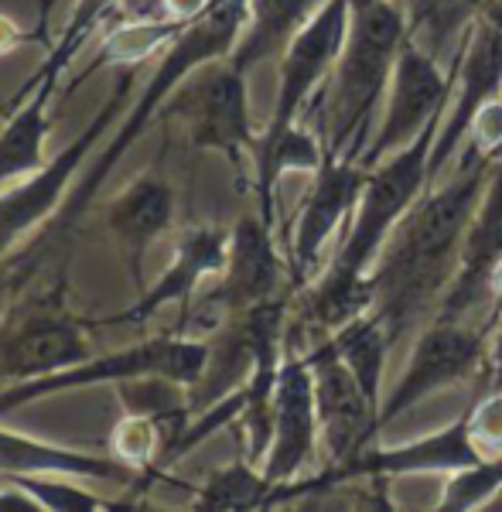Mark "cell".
Returning <instances> with one entry per match:
<instances>
[{
  "mask_svg": "<svg viewBox=\"0 0 502 512\" xmlns=\"http://www.w3.org/2000/svg\"><path fill=\"white\" fill-rule=\"evenodd\" d=\"M492 164L479 161L458 168V175L438 192L421 195V202L403 216V222L386 239L380 260L373 267L376 304L373 311L390 332L393 345L427 311V304L448 291L455 277L458 256L482 198Z\"/></svg>",
  "mask_w": 502,
  "mask_h": 512,
  "instance_id": "6da1fadb",
  "label": "cell"
},
{
  "mask_svg": "<svg viewBox=\"0 0 502 512\" xmlns=\"http://www.w3.org/2000/svg\"><path fill=\"white\" fill-rule=\"evenodd\" d=\"M407 41V14L400 0H352L349 41L328 76L325 154L356 161L376 134V110L390 89L393 65Z\"/></svg>",
  "mask_w": 502,
  "mask_h": 512,
  "instance_id": "7a4b0ae2",
  "label": "cell"
},
{
  "mask_svg": "<svg viewBox=\"0 0 502 512\" xmlns=\"http://www.w3.org/2000/svg\"><path fill=\"white\" fill-rule=\"evenodd\" d=\"M209 359H212V342L202 335L144 338V342H134L127 349L89 355V359L76 362V366H65L59 373L0 386V414H11V410L48 400V396L86 390V386H100V383H123V379H134V376H168L192 390L205 376V369H209Z\"/></svg>",
  "mask_w": 502,
  "mask_h": 512,
  "instance_id": "3957f363",
  "label": "cell"
},
{
  "mask_svg": "<svg viewBox=\"0 0 502 512\" xmlns=\"http://www.w3.org/2000/svg\"><path fill=\"white\" fill-rule=\"evenodd\" d=\"M134 69H123L117 82H113L106 103L96 110V117L86 123V130L65 144L45 168H38L31 178L18 181V185L4 188L0 192V263L4 256L21 243L31 229L45 226L48 219H59L65 195H69V185L76 181L82 171H86V161L96 147H103V134L113 120L120 117L123 103H127L130 89H134Z\"/></svg>",
  "mask_w": 502,
  "mask_h": 512,
  "instance_id": "277c9868",
  "label": "cell"
},
{
  "mask_svg": "<svg viewBox=\"0 0 502 512\" xmlns=\"http://www.w3.org/2000/svg\"><path fill=\"white\" fill-rule=\"evenodd\" d=\"M164 113L181 117L188 127V140L202 151H219L222 158L240 164L253 161V134L250 120V96H246V72L236 69L229 59L202 65L178 86L168 99Z\"/></svg>",
  "mask_w": 502,
  "mask_h": 512,
  "instance_id": "5b68a950",
  "label": "cell"
},
{
  "mask_svg": "<svg viewBox=\"0 0 502 512\" xmlns=\"http://www.w3.org/2000/svg\"><path fill=\"white\" fill-rule=\"evenodd\" d=\"M352 0H325L318 14L294 35L281 55V82H277L274 113L257 137V144H270L298 123L311 96L325 86L328 76L342 59V48L349 41Z\"/></svg>",
  "mask_w": 502,
  "mask_h": 512,
  "instance_id": "8992f818",
  "label": "cell"
},
{
  "mask_svg": "<svg viewBox=\"0 0 502 512\" xmlns=\"http://www.w3.org/2000/svg\"><path fill=\"white\" fill-rule=\"evenodd\" d=\"M444 93H448V79L441 76L438 59L407 38L397 55V65H393L383 117L359 158L362 168L373 171L380 161L414 144L427 130V123H434L444 113Z\"/></svg>",
  "mask_w": 502,
  "mask_h": 512,
  "instance_id": "52a82bcc",
  "label": "cell"
},
{
  "mask_svg": "<svg viewBox=\"0 0 502 512\" xmlns=\"http://www.w3.org/2000/svg\"><path fill=\"white\" fill-rule=\"evenodd\" d=\"M482 451L472 437V424L468 414L451 420L448 427L434 434H424L417 441L397 444V448H369L362 451L352 465L328 468L322 475L304 478L311 492L335 489L352 478H376V482H390V478H414V475H458L465 468L482 465Z\"/></svg>",
  "mask_w": 502,
  "mask_h": 512,
  "instance_id": "ba28073f",
  "label": "cell"
},
{
  "mask_svg": "<svg viewBox=\"0 0 502 512\" xmlns=\"http://www.w3.org/2000/svg\"><path fill=\"white\" fill-rule=\"evenodd\" d=\"M485 362V332L458 318H438L417 338L410 362L390 396L380 403V431L400 414L414 410L431 393L468 379Z\"/></svg>",
  "mask_w": 502,
  "mask_h": 512,
  "instance_id": "9c48e42d",
  "label": "cell"
},
{
  "mask_svg": "<svg viewBox=\"0 0 502 512\" xmlns=\"http://www.w3.org/2000/svg\"><path fill=\"white\" fill-rule=\"evenodd\" d=\"M86 325L89 321L65 308L62 287H55L0 338V386L59 373L65 366L89 359L93 345H89Z\"/></svg>",
  "mask_w": 502,
  "mask_h": 512,
  "instance_id": "30bf717a",
  "label": "cell"
},
{
  "mask_svg": "<svg viewBox=\"0 0 502 512\" xmlns=\"http://www.w3.org/2000/svg\"><path fill=\"white\" fill-rule=\"evenodd\" d=\"M308 362L311 373H315L322 441L328 448V458H332V468H345L362 451L373 448L376 434H380V407L366 396L328 335L325 342H318L308 352Z\"/></svg>",
  "mask_w": 502,
  "mask_h": 512,
  "instance_id": "8fae6325",
  "label": "cell"
},
{
  "mask_svg": "<svg viewBox=\"0 0 502 512\" xmlns=\"http://www.w3.org/2000/svg\"><path fill=\"white\" fill-rule=\"evenodd\" d=\"M362 188H366V168L362 164L339 161L325 154V164L311 178L298 222H294V236H291L294 291H304L315 280L335 229L345 226V219L352 216V209H356L362 198Z\"/></svg>",
  "mask_w": 502,
  "mask_h": 512,
  "instance_id": "7c38bea8",
  "label": "cell"
},
{
  "mask_svg": "<svg viewBox=\"0 0 502 512\" xmlns=\"http://www.w3.org/2000/svg\"><path fill=\"white\" fill-rule=\"evenodd\" d=\"M270 414H274V431H270V448L260 468L274 485H284L301 478L304 465L315 454L318 437H322L315 373H311L308 355L284 349Z\"/></svg>",
  "mask_w": 502,
  "mask_h": 512,
  "instance_id": "4fadbf2b",
  "label": "cell"
},
{
  "mask_svg": "<svg viewBox=\"0 0 502 512\" xmlns=\"http://www.w3.org/2000/svg\"><path fill=\"white\" fill-rule=\"evenodd\" d=\"M499 86H502V14H496L492 7H482L479 21L472 24V31L465 38L462 89H458L451 113L441 120V130L431 147V178L441 175V168L451 161V154L458 147H465L475 113L489 99H496Z\"/></svg>",
  "mask_w": 502,
  "mask_h": 512,
  "instance_id": "5bb4252c",
  "label": "cell"
},
{
  "mask_svg": "<svg viewBox=\"0 0 502 512\" xmlns=\"http://www.w3.org/2000/svg\"><path fill=\"white\" fill-rule=\"evenodd\" d=\"M281 284L284 263L274 246V226L260 216H243L229 229V263L202 308H216L219 318H236L281 297Z\"/></svg>",
  "mask_w": 502,
  "mask_h": 512,
  "instance_id": "9a60e30c",
  "label": "cell"
},
{
  "mask_svg": "<svg viewBox=\"0 0 502 512\" xmlns=\"http://www.w3.org/2000/svg\"><path fill=\"white\" fill-rule=\"evenodd\" d=\"M229 263V229L219 226H192L185 229L175 246V256L164 267V274L154 280L151 287H144L141 297L130 304L127 311L113 318H100L93 325H144L154 315H161L168 304H181L188 308L202 280L219 277Z\"/></svg>",
  "mask_w": 502,
  "mask_h": 512,
  "instance_id": "2e32d148",
  "label": "cell"
},
{
  "mask_svg": "<svg viewBox=\"0 0 502 512\" xmlns=\"http://www.w3.org/2000/svg\"><path fill=\"white\" fill-rule=\"evenodd\" d=\"M502 267V158L492 164L489 178H485L482 198L475 205V216L468 222V233L458 256L455 277H451L444 304L438 318H458L472 308H479L485 294H492V277Z\"/></svg>",
  "mask_w": 502,
  "mask_h": 512,
  "instance_id": "e0dca14e",
  "label": "cell"
},
{
  "mask_svg": "<svg viewBox=\"0 0 502 512\" xmlns=\"http://www.w3.org/2000/svg\"><path fill=\"white\" fill-rule=\"evenodd\" d=\"M175 219V188L161 175H141L106 205V226L127 256L130 280L144 291V260L151 246L171 229Z\"/></svg>",
  "mask_w": 502,
  "mask_h": 512,
  "instance_id": "ac0fdd59",
  "label": "cell"
},
{
  "mask_svg": "<svg viewBox=\"0 0 502 512\" xmlns=\"http://www.w3.org/2000/svg\"><path fill=\"white\" fill-rule=\"evenodd\" d=\"M7 475H65V478H106L127 482L137 472L120 465L113 454H93L69 444L41 441V437L0 427V478Z\"/></svg>",
  "mask_w": 502,
  "mask_h": 512,
  "instance_id": "d6986e66",
  "label": "cell"
},
{
  "mask_svg": "<svg viewBox=\"0 0 502 512\" xmlns=\"http://www.w3.org/2000/svg\"><path fill=\"white\" fill-rule=\"evenodd\" d=\"M325 0H250L246 28L229 62L250 76L267 59H281L294 35L318 14Z\"/></svg>",
  "mask_w": 502,
  "mask_h": 512,
  "instance_id": "ffe728a7",
  "label": "cell"
},
{
  "mask_svg": "<svg viewBox=\"0 0 502 512\" xmlns=\"http://www.w3.org/2000/svg\"><path fill=\"white\" fill-rule=\"evenodd\" d=\"M277 502H287L284 485H274L257 461L240 458L233 465L209 475V482L195 492L192 509L199 512H253L270 509Z\"/></svg>",
  "mask_w": 502,
  "mask_h": 512,
  "instance_id": "44dd1931",
  "label": "cell"
},
{
  "mask_svg": "<svg viewBox=\"0 0 502 512\" xmlns=\"http://www.w3.org/2000/svg\"><path fill=\"white\" fill-rule=\"evenodd\" d=\"M335 345V352L345 359V366L352 369V376L359 379V386L366 390L369 400L380 407L383 403V373H386V355L393 349V338L386 332L376 311H366L356 321H349L339 332L328 335Z\"/></svg>",
  "mask_w": 502,
  "mask_h": 512,
  "instance_id": "7402d4cb",
  "label": "cell"
},
{
  "mask_svg": "<svg viewBox=\"0 0 502 512\" xmlns=\"http://www.w3.org/2000/svg\"><path fill=\"white\" fill-rule=\"evenodd\" d=\"M188 24L158 18V14H134V18L113 24L106 31L96 65H89V72L100 69V65H120V69H137L147 59L158 55L161 45H171Z\"/></svg>",
  "mask_w": 502,
  "mask_h": 512,
  "instance_id": "603a6c76",
  "label": "cell"
},
{
  "mask_svg": "<svg viewBox=\"0 0 502 512\" xmlns=\"http://www.w3.org/2000/svg\"><path fill=\"white\" fill-rule=\"evenodd\" d=\"M407 14V38L438 59L444 41L465 38L479 21L485 0H400Z\"/></svg>",
  "mask_w": 502,
  "mask_h": 512,
  "instance_id": "cb8c5ba5",
  "label": "cell"
},
{
  "mask_svg": "<svg viewBox=\"0 0 502 512\" xmlns=\"http://www.w3.org/2000/svg\"><path fill=\"white\" fill-rule=\"evenodd\" d=\"M0 482H14L38 502L41 512H110V509H137L134 502H110L103 495L82 489V478L65 475H7Z\"/></svg>",
  "mask_w": 502,
  "mask_h": 512,
  "instance_id": "d4e9b609",
  "label": "cell"
},
{
  "mask_svg": "<svg viewBox=\"0 0 502 512\" xmlns=\"http://www.w3.org/2000/svg\"><path fill=\"white\" fill-rule=\"evenodd\" d=\"M168 448V431L154 417L123 414L110 431V454L130 472H151Z\"/></svg>",
  "mask_w": 502,
  "mask_h": 512,
  "instance_id": "484cf974",
  "label": "cell"
},
{
  "mask_svg": "<svg viewBox=\"0 0 502 512\" xmlns=\"http://www.w3.org/2000/svg\"><path fill=\"white\" fill-rule=\"evenodd\" d=\"M472 437L479 444L482 458H499L502 454V390H489L472 410H468Z\"/></svg>",
  "mask_w": 502,
  "mask_h": 512,
  "instance_id": "4316f807",
  "label": "cell"
},
{
  "mask_svg": "<svg viewBox=\"0 0 502 512\" xmlns=\"http://www.w3.org/2000/svg\"><path fill=\"white\" fill-rule=\"evenodd\" d=\"M209 7H212V0H158V4H154V14H158V18H168V21L192 24V21H199Z\"/></svg>",
  "mask_w": 502,
  "mask_h": 512,
  "instance_id": "83f0119b",
  "label": "cell"
},
{
  "mask_svg": "<svg viewBox=\"0 0 502 512\" xmlns=\"http://www.w3.org/2000/svg\"><path fill=\"white\" fill-rule=\"evenodd\" d=\"M31 38H35V31L21 28L11 14L0 11V59H4V55H11V52H18L24 41H31Z\"/></svg>",
  "mask_w": 502,
  "mask_h": 512,
  "instance_id": "f1b7e54d",
  "label": "cell"
},
{
  "mask_svg": "<svg viewBox=\"0 0 502 512\" xmlns=\"http://www.w3.org/2000/svg\"><path fill=\"white\" fill-rule=\"evenodd\" d=\"M4 294H7V270H4V263H0V304H4Z\"/></svg>",
  "mask_w": 502,
  "mask_h": 512,
  "instance_id": "f546056e",
  "label": "cell"
}]
</instances>
